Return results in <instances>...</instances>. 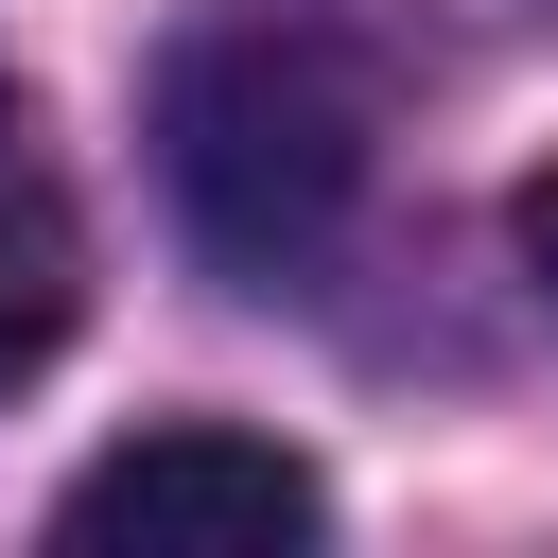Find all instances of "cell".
Returning a JSON list of instances; mask_svg holds the SVG:
<instances>
[{"instance_id": "cell-2", "label": "cell", "mask_w": 558, "mask_h": 558, "mask_svg": "<svg viewBox=\"0 0 558 558\" xmlns=\"http://www.w3.org/2000/svg\"><path fill=\"white\" fill-rule=\"evenodd\" d=\"M314 523H331V488L244 418H157V436H122V453H87L52 488V541H140V558H174V541H314Z\"/></svg>"}, {"instance_id": "cell-1", "label": "cell", "mask_w": 558, "mask_h": 558, "mask_svg": "<svg viewBox=\"0 0 558 558\" xmlns=\"http://www.w3.org/2000/svg\"><path fill=\"white\" fill-rule=\"evenodd\" d=\"M366 140H384V105H366V52L331 17L244 0V17H192L157 52V192H174L209 279L279 296L296 262H331V227L366 209Z\"/></svg>"}, {"instance_id": "cell-4", "label": "cell", "mask_w": 558, "mask_h": 558, "mask_svg": "<svg viewBox=\"0 0 558 558\" xmlns=\"http://www.w3.org/2000/svg\"><path fill=\"white\" fill-rule=\"evenodd\" d=\"M523 262H541V296H558V174L523 192Z\"/></svg>"}, {"instance_id": "cell-3", "label": "cell", "mask_w": 558, "mask_h": 558, "mask_svg": "<svg viewBox=\"0 0 558 558\" xmlns=\"http://www.w3.org/2000/svg\"><path fill=\"white\" fill-rule=\"evenodd\" d=\"M70 314H87V209H70V174H52L35 87H0V401L70 349Z\"/></svg>"}]
</instances>
